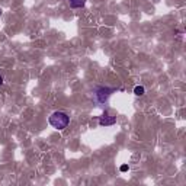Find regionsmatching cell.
I'll use <instances>...</instances> for the list:
<instances>
[{"mask_svg":"<svg viewBox=\"0 0 186 186\" xmlns=\"http://www.w3.org/2000/svg\"><path fill=\"white\" fill-rule=\"evenodd\" d=\"M134 93H135L137 96H143L144 93H145V89H144L143 86H135L134 87Z\"/></svg>","mask_w":186,"mask_h":186,"instance_id":"5","label":"cell"},{"mask_svg":"<svg viewBox=\"0 0 186 186\" xmlns=\"http://www.w3.org/2000/svg\"><path fill=\"white\" fill-rule=\"evenodd\" d=\"M119 170H121V172H128V170H130V167H128V164H122Z\"/></svg>","mask_w":186,"mask_h":186,"instance_id":"6","label":"cell"},{"mask_svg":"<svg viewBox=\"0 0 186 186\" xmlns=\"http://www.w3.org/2000/svg\"><path fill=\"white\" fill-rule=\"evenodd\" d=\"M70 7L73 9H80V7H85L86 4V0H67Z\"/></svg>","mask_w":186,"mask_h":186,"instance_id":"4","label":"cell"},{"mask_svg":"<svg viewBox=\"0 0 186 186\" xmlns=\"http://www.w3.org/2000/svg\"><path fill=\"white\" fill-rule=\"evenodd\" d=\"M2 13H3V12H2V9H0V16H2Z\"/></svg>","mask_w":186,"mask_h":186,"instance_id":"8","label":"cell"},{"mask_svg":"<svg viewBox=\"0 0 186 186\" xmlns=\"http://www.w3.org/2000/svg\"><path fill=\"white\" fill-rule=\"evenodd\" d=\"M115 124H116V116H110V115H108V112H105L99 118V125L100 127H112Z\"/></svg>","mask_w":186,"mask_h":186,"instance_id":"3","label":"cell"},{"mask_svg":"<svg viewBox=\"0 0 186 186\" xmlns=\"http://www.w3.org/2000/svg\"><path fill=\"white\" fill-rule=\"evenodd\" d=\"M114 92H116L115 87H105V86H100V87H97V89H96L95 96H96V99H97L99 103H106L108 99H109V96Z\"/></svg>","mask_w":186,"mask_h":186,"instance_id":"2","label":"cell"},{"mask_svg":"<svg viewBox=\"0 0 186 186\" xmlns=\"http://www.w3.org/2000/svg\"><path fill=\"white\" fill-rule=\"evenodd\" d=\"M48 122H50V125L52 128L58 130V131H63V130H66V128L68 127V124H70V116H68L66 112H63V110H57L54 114H51Z\"/></svg>","mask_w":186,"mask_h":186,"instance_id":"1","label":"cell"},{"mask_svg":"<svg viewBox=\"0 0 186 186\" xmlns=\"http://www.w3.org/2000/svg\"><path fill=\"white\" fill-rule=\"evenodd\" d=\"M2 85H3V77L0 76V86H2Z\"/></svg>","mask_w":186,"mask_h":186,"instance_id":"7","label":"cell"}]
</instances>
